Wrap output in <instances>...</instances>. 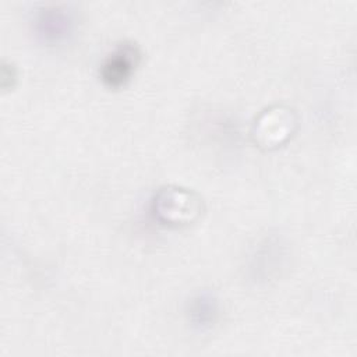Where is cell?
<instances>
[{
  "mask_svg": "<svg viewBox=\"0 0 357 357\" xmlns=\"http://www.w3.org/2000/svg\"><path fill=\"white\" fill-rule=\"evenodd\" d=\"M31 31L43 46L59 49L68 45L78 29V15L70 4H38L31 11Z\"/></svg>",
  "mask_w": 357,
  "mask_h": 357,
  "instance_id": "obj_1",
  "label": "cell"
},
{
  "mask_svg": "<svg viewBox=\"0 0 357 357\" xmlns=\"http://www.w3.org/2000/svg\"><path fill=\"white\" fill-rule=\"evenodd\" d=\"M151 212L155 220L169 227H183L197 222L204 212V201L194 190L163 185L152 197Z\"/></svg>",
  "mask_w": 357,
  "mask_h": 357,
  "instance_id": "obj_2",
  "label": "cell"
},
{
  "mask_svg": "<svg viewBox=\"0 0 357 357\" xmlns=\"http://www.w3.org/2000/svg\"><path fill=\"white\" fill-rule=\"evenodd\" d=\"M298 117L286 105H272L264 109L251 127L252 141L262 149L272 151L284 145L296 132Z\"/></svg>",
  "mask_w": 357,
  "mask_h": 357,
  "instance_id": "obj_3",
  "label": "cell"
},
{
  "mask_svg": "<svg viewBox=\"0 0 357 357\" xmlns=\"http://www.w3.org/2000/svg\"><path fill=\"white\" fill-rule=\"evenodd\" d=\"M141 49L134 40H120L103 57L99 67V78L109 89L124 88L134 77L141 63Z\"/></svg>",
  "mask_w": 357,
  "mask_h": 357,
  "instance_id": "obj_4",
  "label": "cell"
},
{
  "mask_svg": "<svg viewBox=\"0 0 357 357\" xmlns=\"http://www.w3.org/2000/svg\"><path fill=\"white\" fill-rule=\"evenodd\" d=\"M185 321L190 329L198 335L212 332L219 324L222 305L215 291L202 289L192 293L184 307Z\"/></svg>",
  "mask_w": 357,
  "mask_h": 357,
  "instance_id": "obj_5",
  "label": "cell"
},
{
  "mask_svg": "<svg viewBox=\"0 0 357 357\" xmlns=\"http://www.w3.org/2000/svg\"><path fill=\"white\" fill-rule=\"evenodd\" d=\"M15 79H17V68L14 67V64L3 61V66H1V86L4 89H7L10 86L13 88Z\"/></svg>",
  "mask_w": 357,
  "mask_h": 357,
  "instance_id": "obj_6",
  "label": "cell"
}]
</instances>
